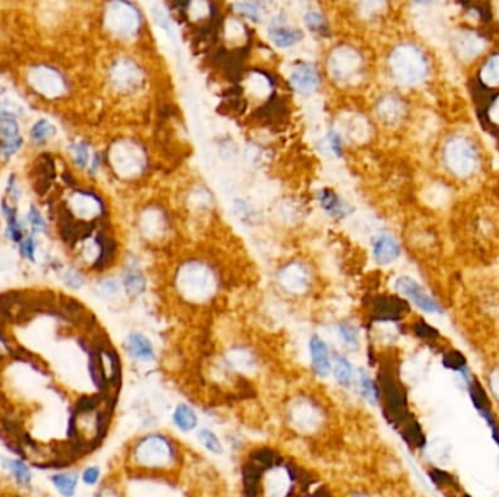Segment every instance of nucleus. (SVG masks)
Wrapping results in <instances>:
<instances>
[{
    "label": "nucleus",
    "mask_w": 499,
    "mask_h": 497,
    "mask_svg": "<svg viewBox=\"0 0 499 497\" xmlns=\"http://www.w3.org/2000/svg\"><path fill=\"white\" fill-rule=\"evenodd\" d=\"M186 451L174 435L151 430L134 437L124 454V468L133 477L162 480L176 477L184 465Z\"/></svg>",
    "instance_id": "obj_1"
},
{
    "label": "nucleus",
    "mask_w": 499,
    "mask_h": 497,
    "mask_svg": "<svg viewBox=\"0 0 499 497\" xmlns=\"http://www.w3.org/2000/svg\"><path fill=\"white\" fill-rule=\"evenodd\" d=\"M285 423L301 435L318 433L327 420V413L314 397L298 394L285 404Z\"/></svg>",
    "instance_id": "obj_2"
},
{
    "label": "nucleus",
    "mask_w": 499,
    "mask_h": 497,
    "mask_svg": "<svg viewBox=\"0 0 499 497\" xmlns=\"http://www.w3.org/2000/svg\"><path fill=\"white\" fill-rule=\"evenodd\" d=\"M259 497H294L296 474L281 462H270L257 479Z\"/></svg>",
    "instance_id": "obj_3"
},
{
    "label": "nucleus",
    "mask_w": 499,
    "mask_h": 497,
    "mask_svg": "<svg viewBox=\"0 0 499 497\" xmlns=\"http://www.w3.org/2000/svg\"><path fill=\"white\" fill-rule=\"evenodd\" d=\"M396 75L404 84L421 82L426 73V63L422 54L413 47H402L393 59Z\"/></svg>",
    "instance_id": "obj_4"
},
{
    "label": "nucleus",
    "mask_w": 499,
    "mask_h": 497,
    "mask_svg": "<svg viewBox=\"0 0 499 497\" xmlns=\"http://www.w3.org/2000/svg\"><path fill=\"white\" fill-rule=\"evenodd\" d=\"M446 162L454 174L460 177H467L475 171L478 158L470 142L461 139V137H457V139H453L447 145Z\"/></svg>",
    "instance_id": "obj_5"
},
{
    "label": "nucleus",
    "mask_w": 499,
    "mask_h": 497,
    "mask_svg": "<svg viewBox=\"0 0 499 497\" xmlns=\"http://www.w3.org/2000/svg\"><path fill=\"white\" fill-rule=\"evenodd\" d=\"M124 350L137 365H154L156 362V350L154 343L144 333H130L124 342Z\"/></svg>",
    "instance_id": "obj_6"
},
{
    "label": "nucleus",
    "mask_w": 499,
    "mask_h": 497,
    "mask_svg": "<svg viewBox=\"0 0 499 497\" xmlns=\"http://www.w3.org/2000/svg\"><path fill=\"white\" fill-rule=\"evenodd\" d=\"M396 289L407 296L416 307L428 314H438L441 312L438 303L425 292V289L416 283L410 278H399L396 282Z\"/></svg>",
    "instance_id": "obj_7"
},
{
    "label": "nucleus",
    "mask_w": 499,
    "mask_h": 497,
    "mask_svg": "<svg viewBox=\"0 0 499 497\" xmlns=\"http://www.w3.org/2000/svg\"><path fill=\"white\" fill-rule=\"evenodd\" d=\"M308 350L314 375L320 379H327L331 375V353L327 343L321 337L313 336L308 343Z\"/></svg>",
    "instance_id": "obj_8"
},
{
    "label": "nucleus",
    "mask_w": 499,
    "mask_h": 497,
    "mask_svg": "<svg viewBox=\"0 0 499 497\" xmlns=\"http://www.w3.org/2000/svg\"><path fill=\"white\" fill-rule=\"evenodd\" d=\"M331 376L340 388L349 390L353 385L356 371L349 357L340 351H331Z\"/></svg>",
    "instance_id": "obj_9"
},
{
    "label": "nucleus",
    "mask_w": 499,
    "mask_h": 497,
    "mask_svg": "<svg viewBox=\"0 0 499 497\" xmlns=\"http://www.w3.org/2000/svg\"><path fill=\"white\" fill-rule=\"evenodd\" d=\"M171 420L181 433H191L199 429V414L187 403H178L174 407Z\"/></svg>",
    "instance_id": "obj_10"
},
{
    "label": "nucleus",
    "mask_w": 499,
    "mask_h": 497,
    "mask_svg": "<svg viewBox=\"0 0 499 497\" xmlns=\"http://www.w3.org/2000/svg\"><path fill=\"white\" fill-rule=\"evenodd\" d=\"M0 462H2L4 468L6 471H9V474L12 476V479L15 480V483L22 487V488H30L33 484V473L30 465L26 464L25 459L22 458H11V457H0Z\"/></svg>",
    "instance_id": "obj_11"
},
{
    "label": "nucleus",
    "mask_w": 499,
    "mask_h": 497,
    "mask_svg": "<svg viewBox=\"0 0 499 497\" xmlns=\"http://www.w3.org/2000/svg\"><path fill=\"white\" fill-rule=\"evenodd\" d=\"M454 47L460 54V58L470 60L479 56V54L483 51L485 41L475 33H460L456 37Z\"/></svg>",
    "instance_id": "obj_12"
},
{
    "label": "nucleus",
    "mask_w": 499,
    "mask_h": 497,
    "mask_svg": "<svg viewBox=\"0 0 499 497\" xmlns=\"http://www.w3.org/2000/svg\"><path fill=\"white\" fill-rule=\"evenodd\" d=\"M80 476L75 471H60L50 476V483L62 497H75Z\"/></svg>",
    "instance_id": "obj_13"
},
{
    "label": "nucleus",
    "mask_w": 499,
    "mask_h": 497,
    "mask_svg": "<svg viewBox=\"0 0 499 497\" xmlns=\"http://www.w3.org/2000/svg\"><path fill=\"white\" fill-rule=\"evenodd\" d=\"M292 85L301 92H310L318 85V76L311 65L304 63L298 66L292 73Z\"/></svg>",
    "instance_id": "obj_14"
},
{
    "label": "nucleus",
    "mask_w": 499,
    "mask_h": 497,
    "mask_svg": "<svg viewBox=\"0 0 499 497\" xmlns=\"http://www.w3.org/2000/svg\"><path fill=\"white\" fill-rule=\"evenodd\" d=\"M399 245L392 236L382 235L374 244V256L381 264H388L395 261L399 257Z\"/></svg>",
    "instance_id": "obj_15"
},
{
    "label": "nucleus",
    "mask_w": 499,
    "mask_h": 497,
    "mask_svg": "<svg viewBox=\"0 0 499 497\" xmlns=\"http://www.w3.org/2000/svg\"><path fill=\"white\" fill-rule=\"evenodd\" d=\"M356 378H358V388L363 398L370 404H377L380 398V391L370 372L364 368H359Z\"/></svg>",
    "instance_id": "obj_16"
},
{
    "label": "nucleus",
    "mask_w": 499,
    "mask_h": 497,
    "mask_svg": "<svg viewBox=\"0 0 499 497\" xmlns=\"http://www.w3.org/2000/svg\"><path fill=\"white\" fill-rule=\"evenodd\" d=\"M196 439L200 444V447L212 455H222L225 452L224 442L220 440L218 433L210 427H199Z\"/></svg>",
    "instance_id": "obj_17"
},
{
    "label": "nucleus",
    "mask_w": 499,
    "mask_h": 497,
    "mask_svg": "<svg viewBox=\"0 0 499 497\" xmlns=\"http://www.w3.org/2000/svg\"><path fill=\"white\" fill-rule=\"evenodd\" d=\"M270 36H272L273 43L277 47H282V48L295 44L301 38L299 31L286 28V26H274V28L270 30Z\"/></svg>",
    "instance_id": "obj_18"
},
{
    "label": "nucleus",
    "mask_w": 499,
    "mask_h": 497,
    "mask_svg": "<svg viewBox=\"0 0 499 497\" xmlns=\"http://www.w3.org/2000/svg\"><path fill=\"white\" fill-rule=\"evenodd\" d=\"M339 339L342 344L349 349V350H358L359 349V333L358 329L350 325V324H340L338 328Z\"/></svg>",
    "instance_id": "obj_19"
},
{
    "label": "nucleus",
    "mask_w": 499,
    "mask_h": 497,
    "mask_svg": "<svg viewBox=\"0 0 499 497\" xmlns=\"http://www.w3.org/2000/svg\"><path fill=\"white\" fill-rule=\"evenodd\" d=\"M321 204L326 209V212L331 216H343V203L339 200V197L333 191H324L321 196Z\"/></svg>",
    "instance_id": "obj_20"
},
{
    "label": "nucleus",
    "mask_w": 499,
    "mask_h": 497,
    "mask_svg": "<svg viewBox=\"0 0 499 497\" xmlns=\"http://www.w3.org/2000/svg\"><path fill=\"white\" fill-rule=\"evenodd\" d=\"M482 80L489 87L499 85V56H493L482 69Z\"/></svg>",
    "instance_id": "obj_21"
},
{
    "label": "nucleus",
    "mask_w": 499,
    "mask_h": 497,
    "mask_svg": "<svg viewBox=\"0 0 499 497\" xmlns=\"http://www.w3.org/2000/svg\"><path fill=\"white\" fill-rule=\"evenodd\" d=\"M0 133H2L4 139H18V123L9 113L0 114Z\"/></svg>",
    "instance_id": "obj_22"
},
{
    "label": "nucleus",
    "mask_w": 499,
    "mask_h": 497,
    "mask_svg": "<svg viewBox=\"0 0 499 497\" xmlns=\"http://www.w3.org/2000/svg\"><path fill=\"white\" fill-rule=\"evenodd\" d=\"M124 286L129 293L132 295H141L145 290V279L142 274L136 271H130L124 275Z\"/></svg>",
    "instance_id": "obj_23"
},
{
    "label": "nucleus",
    "mask_w": 499,
    "mask_h": 497,
    "mask_svg": "<svg viewBox=\"0 0 499 497\" xmlns=\"http://www.w3.org/2000/svg\"><path fill=\"white\" fill-rule=\"evenodd\" d=\"M55 133V129H54V126H51L48 121H38L34 127H33V130H31V137H33V141H36V142H44V141H47L48 139V137H51L53 134Z\"/></svg>",
    "instance_id": "obj_24"
},
{
    "label": "nucleus",
    "mask_w": 499,
    "mask_h": 497,
    "mask_svg": "<svg viewBox=\"0 0 499 497\" xmlns=\"http://www.w3.org/2000/svg\"><path fill=\"white\" fill-rule=\"evenodd\" d=\"M82 483L88 487H95L101 481V468L98 465H88L80 474Z\"/></svg>",
    "instance_id": "obj_25"
},
{
    "label": "nucleus",
    "mask_w": 499,
    "mask_h": 497,
    "mask_svg": "<svg viewBox=\"0 0 499 497\" xmlns=\"http://www.w3.org/2000/svg\"><path fill=\"white\" fill-rule=\"evenodd\" d=\"M16 344L11 342V339L5 334V331L0 329V364H4L12 359Z\"/></svg>",
    "instance_id": "obj_26"
},
{
    "label": "nucleus",
    "mask_w": 499,
    "mask_h": 497,
    "mask_svg": "<svg viewBox=\"0 0 499 497\" xmlns=\"http://www.w3.org/2000/svg\"><path fill=\"white\" fill-rule=\"evenodd\" d=\"M429 203L431 204H435V206H442L444 203H446L449 200V192L447 190L441 187V185H436V187H431L429 188Z\"/></svg>",
    "instance_id": "obj_27"
},
{
    "label": "nucleus",
    "mask_w": 499,
    "mask_h": 497,
    "mask_svg": "<svg viewBox=\"0 0 499 497\" xmlns=\"http://www.w3.org/2000/svg\"><path fill=\"white\" fill-rule=\"evenodd\" d=\"M305 23H307L308 28H311L313 31H317V33H321L323 28L326 26L321 15L317 13V12L307 13V16H305Z\"/></svg>",
    "instance_id": "obj_28"
},
{
    "label": "nucleus",
    "mask_w": 499,
    "mask_h": 497,
    "mask_svg": "<svg viewBox=\"0 0 499 497\" xmlns=\"http://www.w3.org/2000/svg\"><path fill=\"white\" fill-rule=\"evenodd\" d=\"M73 155H75V160H76V163L79 165L80 168H83V167H85V165L88 163V158H90V155H88V149H87V146L83 145V143H79V145L73 146Z\"/></svg>",
    "instance_id": "obj_29"
},
{
    "label": "nucleus",
    "mask_w": 499,
    "mask_h": 497,
    "mask_svg": "<svg viewBox=\"0 0 499 497\" xmlns=\"http://www.w3.org/2000/svg\"><path fill=\"white\" fill-rule=\"evenodd\" d=\"M21 254L23 257H26L28 260H34V254H36V241L33 238H28L21 244Z\"/></svg>",
    "instance_id": "obj_30"
},
{
    "label": "nucleus",
    "mask_w": 499,
    "mask_h": 497,
    "mask_svg": "<svg viewBox=\"0 0 499 497\" xmlns=\"http://www.w3.org/2000/svg\"><path fill=\"white\" fill-rule=\"evenodd\" d=\"M95 497H122L120 490L114 484L105 483L95 494Z\"/></svg>",
    "instance_id": "obj_31"
},
{
    "label": "nucleus",
    "mask_w": 499,
    "mask_h": 497,
    "mask_svg": "<svg viewBox=\"0 0 499 497\" xmlns=\"http://www.w3.org/2000/svg\"><path fill=\"white\" fill-rule=\"evenodd\" d=\"M241 13H244L247 18L249 19H253V21H257L259 18V11H257V5L254 4H241L238 5Z\"/></svg>",
    "instance_id": "obj_32"
},
{
    "label": "nucleus",
    "mask_w": 499,
    "mask_h": 497,
    "mask_svg": "<svg viewBox=\"0 0 499 497\" xmlns=\"http://www.w3.org/2000/svg\"><path fill=\"white\" fill-rule=\"evenodd\" d=\"M28 219H30V222L33 224L34 228H37V229L44 228V219L37 209L31 207V212H30V214H28Z\"/></svg>",
    "instance_id": "obj_33"
},
{
    "label": "nucleus",
    "mask_w": 499,
    "mask_h": 497,
    "mask_svg": "<svg viewBox=\"0 0 499 497\" xmlns=\"http://www.w3.org/2000/svg\"><path fill=\"white\" fill-rule=\"evenodd\" d=\"M328 142H330V148L336 152V155H340V137L336 133H330L328 136Z\"/></svg>",
    "instance_id": "obj_34"
},
{
    "label": "nucleus",
    "mask_w": 499,
    "mask_h": 497,
    "mask_svg": "<svg viewBox=\"0 0 499 497\" xmlns=\"http://www.w3.org/2000/svg\"><path fill=\"white\" fill-rule=\"evenodd\" d=\"M490 119L496 124H499V98L495 101V104L490 108Z\"/></svg>",
    "instance_id": "obj_35"
},
{
    "label": "nucleus",
    "mask_w": 499,
    "mask_h": 497,
    "mask_svg": "<svg viewBox=\"0 0 499 497\" xmlns=\"http://www.w3.org/2000/svg\"><path fill=\"white\" fill-rule=\"evenodd\" d=\"M492 388H493V393L496 394V397L499 398V372L492 376Z\"/></svg>",
    "instance_id": "obj_36"
},
{
    "label": "nucleus",
    "mask_w": 499,
    "mask_h": 497,
    "mask_svg": "<svg viewBox=\"0 0 499 497\" xmlns=\"http://www.w3.org/2000/svg\"><path fill=\"white\" fill-rule=\"evenodd\" d=\"M2 92H4V89H2V87H0V95H2Z\"/></svg>",
    "instance_id": "obj_37"
},
{
    "label": "nucleus",
    "mask_w": 499,
    "mask_h": 497,
    "mask_svg": "<svg viewBox=\"0 0 499 497\" xmlns=\"http://www.w3.org/2000/svg\"><path fill=\"white\" fill-rule=\"evenodd\" d=\"M498 15H499V5H498Z\"/></svg>",
    "instance_id": "obj_38"
},
{
    "label": "nucleus",
    "mask_w": 499,
    "mask_h": 497,
    "mask_svg": "<svg viewBox=\"0 0 499 497\" xmlns=\"http://www.w3.org/2000/svg\"><path fill=\"white\" fill-rule=\"evenodd\" d=\"M301 497H307V496H301Z\"/></svg>",
    "instance_id": "obj_39"
}]
</instances>
